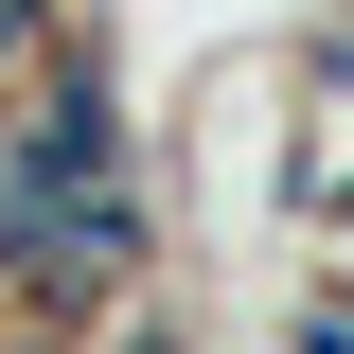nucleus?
I'll list each match as a JSON object with an SVG mask.
<instances>
[{"label":"nucleus","mask_w":354,"mask_h":354,"mask_svg":"<svg viewBox=\"0 0 354 354\" xmlns=\"http://www.w3.org/2000/svg\"><path fill=\"white\" fill-rule=\"evenodd\" d=\"M0 354H18V337H0Z\"/></svg>","instance_id":"obj_1"}]
</instances>
